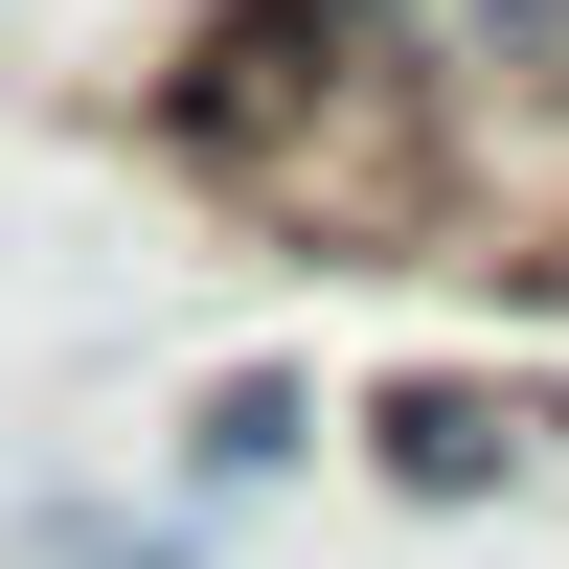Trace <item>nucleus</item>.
<instances>
[{"label": "nucleus", "mask_w": 569, "mask_h": 569, "mask_svg": "<svg viewBox=\"0 0 569 569\" xmlns=\"http://www.w3.org/2000/svg\"><path fill=\"white\" fill-rule=\"evenodd\" d=\"M501 456H525V410H501V388H410V410H388V479H410V501H479Z\"/></svg>", "instance_id": "nucleus-1"}, {"label": "nucleus", "mask_w": 569, "mask_h": 569, "mask_svg": "<svg viewBox=\"0 0 569 569\" xmlns=\"http://www.w3.org/2000/svg\"><path fill=\"white\" fill-rule=\"evenodd\" d=\"M479 46H525V69H569V0H456Z\"/></svg>", "instance_id": "nucleus-2"}]
</instances>
